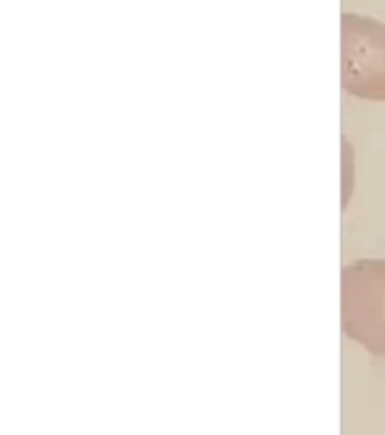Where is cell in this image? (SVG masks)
Wrapping results in <instances>:
<instances>
[{
	"instance_id": "obj_2",
	"label": "cell",
	"mask_w": 385,
	"mask_h": 435,
	"mask_svg": "<svg viewBox=\"0 0 385 435\" xmlns=\"http://www.w3.org/2000/svg\"><path fill=\"white\" fill-rule=\"evenodd\" d=\"M340 85L347 94L385 102V24L358 13L340 17Z\"/></svg>"
},
{
	"instance_id": "obj_1",
	"label": "cell",
	"mask_w": 385,
	"mask_h": 435,
	"mask_svg": "<svg viewBox=\"0 0 385 435\" xmlns=\"http://www.w3.org/2000/svg\"><path fill=\"white\" fill-rule=\"evenodd\" d=\"M343 333L385 359V259H360L340 272Z\"/></svg>"
}]
</instances>
